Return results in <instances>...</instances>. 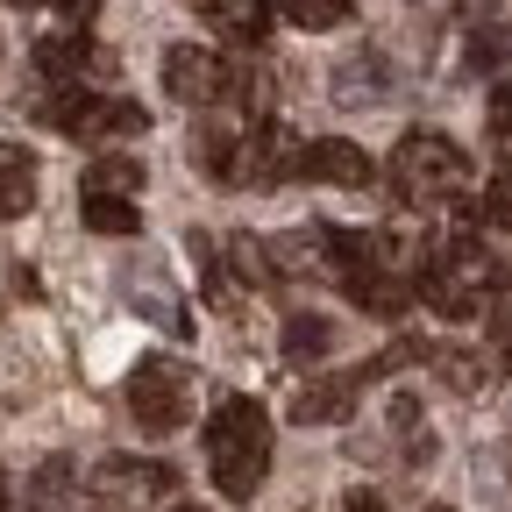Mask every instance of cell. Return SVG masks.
Returning <instances> with one entry per match:
<instances>
[{"instance_id":"obj_1","label":"cell","mask_w":512,"mask_h":512,"mask_svg":"<svg viewBox=\"0 0 512 512\" xmlns=\"http://www.w3.org/2000/svg\"><path fill=\"white\" fill-rule=\"evenodd\" d=\"M207 470H214V491L249 505L271 477V413L256 399H221L214 420H207Z\"/></svg>"},{"instance_id":"obj_2","label":"cell","mask_w":512,"mask_h":512,"mask_svg":"<svg viewBox=\"0 0 512 512\" xmlns=\"http://www.w3.org/2000/svg\"><path fill=\"white\" fill-rule=\"evenodd\" d=\"M470 178V150L448 143L441 128H406L399 150H392V185L406 200H456Z\"/></svg>"},{"instance_id":"obj_3","label":"cell","mask_w":512,"mask_h":512,"mask_svg":"<svg viewBox=\"0 0 512 512\" xmlns=\"http://www.w3.org/2000/svg\"><path fill=\"white\" fill-rule=\"evenodd\" d=\"M50 128H64V136H79V143H100V136H143L150 114L136 100H121V93H86V86H57V100L36 107Z\"/></svg>"},{"instance_id":"obj_4","label":"cell","mask_w":512,"mask_h":512,"mask_svg":"<svg viewBox=\"0 0 512 512\" xmlns=\"http://www.w3.org/2000/svg\"><path fill=\"white\" fill-rule=\"evenodd\" d=\"M128 413H136L150 434H178L192 420V370L178 356H143L128 370Z\"/></svg>"},{"instance_id":"obj_5","label":"cell","mask_w":512,"mask_h":512,"mask_svg":"<svg viewBox=\"0 0 512 512\" xmlns=\"http://www.w3.org/2000/svg\"><path fill=\"white\" fill-rule=\"evenodd\" d=\"M164 93L185 107H207V100L235 93V72H228V57H214L200 43H178V50H164Z\"/></svg>"},{"instance_id":"obj_6","label":"cell","mask_w":512,"mask_h":512,"mask_svg":"<svg viewBox=\"0 0 512 512\" xmlns=\"http://www.w3.org/2000/svg\"><path fill=\"white\" fill-rule=\"evenodd\" d=\"M171 491H178V470H171V463H136V456L100 463V498L121 505V512H143V505H157V498H171Z\"/></svg>"},{"instance_id":"obj_7","label":"cell","mask_w":512,"mask_h":512,"mask_svg":"<svg viewBox=\"0 0 512 512\" xmlns=\"http://www.w3.org/2000/svg\"><path fill=\"white\" fill-rule=\"evenodd\" d=\"M299 178H320V185H370L377 178V164H370V150L363 143H349V136H320V143H306L299 150Z\"/></svg>"},{"instance_id":"obj_8","label":"cell","mask_w":512,"mask_h":512,"mask_svg":"<svg viewBox=\"0 0 512 512\" xmlns=\"http://www.w3.org/2000/svg\"><path fill=\"white\" fill-rule=\"evenodd\" d=\"M242 178L249 185H278V178H299V143L285 136L278 121H256L242 136Z\"/></svg>"},{"instance_id":"obj_9","label":"cell","mask_w":512,"mask_h":512,"mask_svg":"<svg viewBox=\"0 0 512 512\" xmlns=\"http://www.w3.org/2000/svg\"><path fill=\"white\" fill-rule=\"evenodd\" d=\"M356 399H363V377L356 370L349 377H320V384H299V392H292V420L299 427H328V420H349Z\"/></svg>"},{"instance_id":"obj_10","label":"cell","mask_w":512,"mask_h":512,"mask_svg":"<svg viewBox=\"0 0 512 512\" xmlns=\"http://www.w3.org/2000/svg\"><path fill=\"white\" fill-rule=\"evenodd\" d=\"M86 64H100V50H93L86 29H50V36H36V72H50V79L72 86Z\"/></svg>"},{"instance_id":"obj_11","label":"cell","mask_w":512,"mask_h":512,"mask_svg":"<svg viewBox=\"0 0 512 512\" xmlns=\"http://www.w3.org/2000/svg\"><path fill=\"white\" fill-rule=\"evenodd\" d=\"M200 15H207L214 36H228V43H264L271 0H200Z\"/></svg>"},{"instance_id":"obj_12","label":"cell","mask_w":512,"mask_h":512,"mask_svg":"<svg viewBox=\"0 0 512 512\" xmlns=\"http://www.w3.org/2000/svg\"><path fill=\"white\" fill-rule=\"evenodd\" d=\"M36 207V157L22 143H0V221H22Z\"/></svg>"},{"instance_id":"obj_13","label":"cell","mask_w":512,"mask_h":512,"mask_svg":"<svg viewBox=\"0 0 512 512\" xmlns=\"http://www.w3.org/2000/svg\"><path fill=\"white\" fill-rule=\"evenodd\" d=\"M29 505L36 512H79L86 498H79V470H72V456H43L36 463V477H29Z\"/></svg>"},{"instance_id":"obj_14","label":"cell","mask_w":512,"mask_h":512,"mask_svg":"<svg viewBox=\"0 0 512 512\" xmlns=\"http://www.w3.org/2000/svg\"><path fill=\"white\" fill-rule=\"evenodd\" d=\"M192 164L207 178H242V136L235 128H200V136H192Z\"/></svg>"},{"instance_id":"obj_15","label":"cell","mask_w":512,"mask_h":512,"mask_svg":"<svg viewBox=\"0 0 512 512\" xmlns=\"http://www.w3.org/2000/svg\"><path fill=\"white\" fill-rule=\"evenodd\" d=\"M79 207H86L93 235H136L143 228V207L136 200H114V192H79Z\"/></svg>"},{"instance_id":"obj_16","label":"cell","mask_w":512,"mask_h":512,"mask_svg":"<svg viewBox=\"0 0 512 512\" xmlns=\"http://www.w3.org/2000/svg\"><path fill=\"white\" fill-rule=\"evenodd\" d=\"M136 185H143V157H93L79 192H114V200H136Z\"/></svg>"},{"instance_id":"obj_17","label":"cell","mask_w":512,"mask_h":512,"mask_svg":"<svg viewBox=\"0 0 512 512\" xmlns=\"http://www.w3.org/2000/svg\"><path fill=\"white\" fill-rule=\"evenodd\" d=\"M128 299H136L150 320H157V328L164 335H178V342H192V313H185V299H171L164 285H150V278H136V285H128Z\"/></svg>"},{"instance_id":"obj_18","label":"cell","mask_w":512,"mask_h":512,"mask_svg":"<svg viewBox=\"0 0 512 512\" xmlns=\"http://www.w3.org/2000/svg\"><path fill=\"white\" fill-rule=\"evenodd\" d=\"M335 349V320H320V313H292L285 320V356L292 363H313V356H328Z\"/></svg>"},{"instance_id":"obj_19","label":"cell","mask_w":512,"mask_h":512,"mask_svg":"<svg viewBox=\"0 0 512 512\" xmlns=\"http://www.w3.org/2000/svg\"><path fill=\"white\" fill-rule=\"evenodd\" d=\"M505 57H512V29L505 22H477L470 43H463V64H470V72H498Z\"/></svg>"},{"instance_id":"obj_20","label":"cell","mask_w":512,"mask_h":512,"mask_svg":"<svg viewBox=\"0 0 512 512\" xmlns=\"http://www.w3.org/2000/svg\"><path fill=\"white\" fill-rule=\"evenodd\" d=\"M278 15L292 29H342L356 15V0H278Z\"/></svg>"},{"instance_id":"obj_21","label":"cell","mask_w":512,"mask_h":512,"mask_svg":"<svg viewBox=\"0 0 512 512\" xmlns=\"http://www.w3.org/2000/svg\"><path fill=\"white\" fill-rule=\"evenodd\" d=\"M228 256H235V271H242L249 285H271V278H278L271 242H256V235H235V242H228Z\"/></svg>"},{"instance_id":"obj_22","label":"cell","mask_w":512,"mask_h":512,"mask_svg":"<svg viewBox=\"0 0 512 512\" xmlns=\"http://www.w3.org/2000/svg\"><path fill=\"white\" fill-rule=\"evenodd\" d=\"M434 363L448 370L456 392H484V356H463V349H434Z\"/></svg>"},{"instance_id":"obj_23","label":"cell","mask_w":512,"mask_h":512,"mask_svg":"<svg viewBox=\"0 0 512 512\" xmlns=\"http://www.w3.org/2000/svg\"><path fill=\"white\" fill-rule=\"evenodd\" d=\"M484 221H498V228H512V157L491 171V192H484Z\"/></svg>"},{"instance_id":"obj_24","label":"cell","mask_w":512,"mask_h":512,"mask_svg":"<svg viewBox=\"0 0 512 512\" xmlns=\"http://www.w3.org/2000/svg\"><path fill=\"white\" fill-rule=\"evenodd\" d=\"M484 121H491V136H512V79H498V86H491Z\"/></svg>"},{"instance_id":"obj_25","label":"cell","mask_w":512,"mask_h":512,"mask_svg":"<svg viewBox=\"0 0 512 512\" xmlns=\"http://www.w3.org/2000/svg\"><path fill=\"white\" fill-rule=\"evenodd\" d=\"M36 8H50L64 29H86V22L100 15V0H36Z\"/></svg>"},{"instance_id":"obj_26","label":"cell","mask_w":512,"mask_h":512,"mask_svg":"<svg viewBox=\"0 0 512 512\" xmlns=\"http://www.w3.org/2000/svg\"><path fill=\"white\" fill-rule=\"evenodd\" d=\"M491 349H498V370H512V313L491 328Z\"/></svg>"},{"instance_id":"obj_27","label":"cell","mask_w":512,"mask_h":512,"mask_svg":"<svg viewBox=\"0 0 512 512\" xmlns=\"http://www.w3.org/2000/svg\"><path fill=\"white\" fill-rule=\"evenodd\" d=\"M342 512H384V498H377V491H349Z\"/></svg>"},{"instance_id":"obj_28","label":"cell","mask_w":512,"mask_h":512,"mask_svg":"<svg viewBox=\"0 0 512 512\" xmlns=\"http://www.w3.org/2000/svg\"><path fill=\"white\" fill-rule=\"evenodd\" d=\"M0 512H15V484H8V470H0Z\"/></svg>"},{"instance_id":"obj_29","label":"cell","mask_w":512,"mask_h":512,"mask_svg":"<svg viewBox=\"0 0 512 512\" xmlns=\"http://www.w3.org/2000/svg\"><path fill=\"white\" fill-rule=\"evenodd\" d=\"M178 512H200V505H178Z\"/></svg>"},{"instance_id":"obj_30","label":"cell","mask_w":512,"mask_h":512,"mask_svg":"<svg viewBox=\"0 0 512 512\" xmlns=\"http://www.w3.org/2000/svg\"><path fill=\"white\" fill-rule=\"evenodd\" d=\"M427 512H448V505H427Z\"/></svg>"}]
</instances>
